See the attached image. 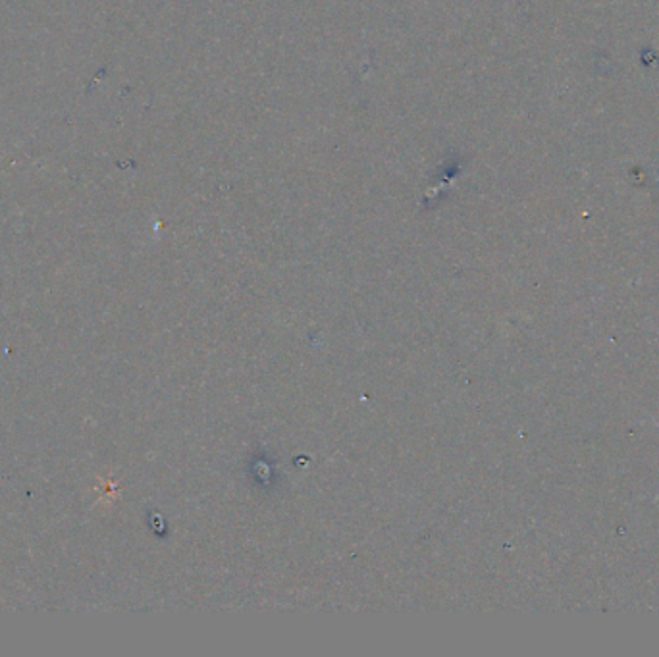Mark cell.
Instances as JSON below:
<instances>
[{"label": "cell", "mask_w": 659, "mask_h": 657, "mask_svg": "<svg viewBox=\"0 0 659 657\" xmlns=\"http://www.w3.org/2000/svg\"><path fill=\"white\" fill-rule=\"evenodd\" d=\"M658 500H659V495H658Z\"/></svg>", "instance_id": "1"}]
</instances>
